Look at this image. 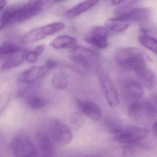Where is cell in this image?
<instances>
[{"mask_svg": "<svg viewBox=\"0 0 157 157\" xmlns=\"http://www.w3.org/2000/svg\"><path fill=\"white\" fill-rule=\"evenodd\" d=\"M117 64L125 70L136 72L146 67L144 55L139 49L126 48L120 49L116 54Z\"/></svg>", "mask_w": 157, "mask_h": 157, "instance_id": "6da1fadb", "label": "cell"}, {"mask_svg": "<svg viewBox=\"0 0 157 157\" xmlns=\"http://www.w3.org/2000/svg\"><path fill=\"white\" fill-rule=\"evenodd\" d=\"M69 59L74 63L88 70H98L100 67L96 52L83 47H75L68 53Z\"/></svg>", "mask_w": 157, "mask_h": 157, "instance_id": "7a4b0ae2", "label": "cell"}, {"mask_svg": "<svg viewBox=\"0 0 157 157\" xmlns=\"http://www.w3.org/2000/svg\"><path fill=\"white\" fill-rule=\"evenodd\" d=\"M65 25L62 22H56L34 29L24 34L20 39L23 44H28L43 39L64 29Z\"/></svg>", "mask_w": 157, "mask_h": 157, "instance_id": "3957f363", "label": "cell"}, {"mask_svg": "<svg viewBox=\"0 0 157 157\" xmlns=\"http://www.w3.org/2000/svg\"><path fill=\"white\" fill-rule=\"evenodd\" d=\"M155 109L150 102L135 101L133 102L128 111V115L131 121L141 124L151 121L155 115Z\"/></svg>", "mask_w": 157, "mask_h": 157, "instance_id": "277c9868", "label": "cell"}, {"mask_svg": "<svg viewBox=\"0 0 157 157\" xmlns=\"http://www.w3.org/2000/svg\"><path fill=\"white\" fill-rule=\"evenodd\" d=\"M49 131L50 137L57 144L66 145L73 140V133L70 128L58 120H54L50 123Z\"/></svg>", "mask_w": 157, "mask_h": 157, "instance_id": "5b68a950", "label": "cell"}, {"mask_svg": "<svg viewBox=\"0 0 157 157\" xmlns=\"http://www.w3.org/2000/svg\"><path fill=\"white\" fill-rule=\"evenodd\" d=\"M11 147L15 157H38L35 146L25 136L15 138L11 142Z\"/></svg>", "mask_w": 157, "mask_h": 157, "instance_id": "8992f818", "label": "cell"}, {"mask_svg": "<svg viewBox=\"0 0 157 157\" xmlns=\"http://www.w3.org/2000/svg\"><path fill=\"white\" fill-rule=\"evenodd\" d=\"M99 72L100 86L108 104L112 107H117L119 98L115 86L107 74L101 71Z\"/></svg>", "mask_w": 157, "mask_h": 157, "instance_id": "52a82bcc", "label": "cell"}, {"mask_svg": "<svg viewBox=\"0 0 157 157\" xmlns=\"http://www.w3.org/2000/svg\"><path fill=\"white\" fill-rule=\"evenodd\" d=\"M147 133L148 132L146 129L136 126H131L116 135L114 139L121 144H133L144 138Z\"/></svg>", "mask_w": 157, "mask_h": 157, "instance_id": "ba28073f", "label": "cell"}, {"mask_svg": "<svg viewBox=\"0 0 157 157\" xmlns=\"http://www.w3.org/2000/svg\"><path fill=\"white\" fill-rule=\"evenodd\" d=\"M109 32L107 28L102 26H96L91 29L89 35L84 40L88 44L100 49H104L108 45Z\"/></svg>", "mask_w": 157, "mask_h": 157, "instance_id": "9c48e42d", "label": "cell"}, {"mask_svg": "<svg viewBox=\"0 0 157 157\" xmlns=\"http://www.w3.org/2000/svg\"><path fill=\"white\" fill-rule=\"evenodd\" d=\"M121 87L124 96L129 101L137 100L143 94L142 84L133 78H127L122 81Z\"/></svg>", "mask_w": 157, "mask_h": 157, "instance_id": "30bf717a", "label": "cell"}, {"mask_svg": "<svg viewBox=\"0 0 157 157\" xmlns=\"http://www.w3.org/2000/svg\"><path fill=\"white\" fill-rule=\"evenodd\" d=\"M49 71L45 65H36L22 72L18 76V80L21 83H34L43 78Z\"/></svg>", "mask_w": 157, "mask_h": 157, "instance_id": "8fae6325", "label": "cell"}, {"mask_svg": "<svg viewBox=\"0 0 157 157\" xmlns=\"http://www.w3.org/2000/svg\"><path fill=\"white\" fill-rule=\"evenodd\" d=\"M76 104L80 110L93 121H99L102 117V110L95 102L88 100L79 99L77 101Z\"/></svg>", "mask_w": 157, "mask_h": 157, "instance_id": "7c38bea8", "label": "cell"}, {"mask_svg": "<svg viewBox=\"0 0 157 157\" xmlns=\"http://www.w3.org/2000/svg\"><path fill=\"white\" fill-rule=\"evenodd\" d=\"M38 157H53L54 144L52 139L45 133L41 132L37 136Z\"/></svg>", "mask_w": 157, "mask_h": 157, "instance_id": "4fadbf2b", "label": "cell"}, {"mask_svg": "<svg viewBox=\"0 0 157 157\" xmlns=\"http://www.w3.org/2000/svg\"><path fill=\"white\" fill-rule=\"evenodd\" d=\"M27 52V50L22 49L18 52L1 58L3 59L1 69L6 71L19 66L25 60Z\"/></svg>", "mask_w": 157, "mask_h": 157, "instance_id": "5bb4252c", "label": "cell"}, {"mask_svg": "<svg viewBox=\"0 0 157 157\" xmlns=\"http://www.w3.org/2000/svg\"><path fill=\"white\" fill-rule=\"evenodd\" d=\"M43 7L32 5L28 3L21 5L17 14L14 24L22 23L37 16L41 12Z\"/></svg>", "mask_w": 157, "mask_h": 157, "instance_id": "9a60e30c", "label": "cell"}, {"mask_svg": "<svg viewBox=\"0 0 157 157\" xmlns=\"http://www.w3.org/2000/svg\"><path fill=\"white\" fill-rule=\"evenodd\" d=\"M152 10L148 7L136 8L127 13L118 16L127 21L142 22L146 21L150 18Z\"/></svg>", "mask_w": 157, "mask_h": 157, "instance_id": "2e32d148", "label": "cell"}, {"mask_svg": "<svg viewBox=\"0 0 157 157\" xmlns=\"http://www.w3.org/2000/svg\"><path fill=\"white\" fill-rule=\"evenodd\" d=\"M141 83L149 90L154 89L157 84L156 76L155 73L147 66L135 73Z\"/></svg>", "mask_w": 157, "mask_h": 157, "instance_id": "e0dca14e", "label": "cell"}, {"mask_svg": "<svg viewBox=\"0 0 157 157\" xmlns=\"http://www.w3.org/2000/svg\"><path fill=\"white\" fill-rule=\"evenodd\" d=\"M101 0H86L68 10L65 14V17L73 18L86 12L97 4Z\"/></svg>", "mask_w": 157, "mask_h": 157, "instance_id": "ac0fdd59", "label": "cell"}, {"mask_svg": "<svg viewBox=\"0 0 157 157\" xmlns=\"http://www.w3.org/2000/svg\"><path fill=\"white\" fill-rule=\"evenodd\" d=\"M21 5H14L5 9L2 12L1 16V30L7 26L14 25L17 14Z\"/></svg>", "mask_w": 157, "mask_h": 157, "instance_id": "d6986e66", "label": "cell"}, {"mask_svg": "<svg viewBox=\"0 0 157 157\" xmlns=\"http://www.w3.org/2000/svg\"><path fill=\"white\" fill-rule=\"evenodd\" d=\"M106 28L117 33L123 32L127 29L130 25L129 21L120 17H110L106 19L104 23Z\"/></svg>", "mask_w": 157, "mask_h": 157, "instance_id": "ffe728a7", "label": "cell"}, {"mask_svg": "<svg viewBox=\"0 0 157 157\" xmlns=\"http://www.w3.org/2000/svg\"><path fill=\"white\" fill-rule=\"evenodd\" d=\"M76 40L73 38L65 35L57 37L50 43L51 47L57 49L73 48L76 47Z\"/></svg>", "mask_w": 157, "mask_h": 157, "instance_id": "44dd1931", "label": "cell"}, {"mask_svg": "<svg viewBox=\"0 0 157 157\" xmlns=\"http://www.w3.org/2000/svg\"><path fill=\"white\" fill-rule=\"evenodd\" d=\"M53 86L58 90L65 89L68 86V77L66 73L63 71H57L53 75L52 80Z\"/></svg>", "mask_w": 157, "mask_h": 157, "instance_id": "7402d4cb", "label": "cell"}, {"mask_svg": "<svg viewBox=\"0 0 157 157\" xmlns=\"http://www.w3.org/2000/svg\"><path fill=\"white\" fill-rule=\"evenodd\" d=\"M26 103L30 108L38 109L44 108L49 104V100L43 97L34 94L25 99Z\"/></svg>", "mask_w": 157, "mask_h": 157, "instance_id": "603a6c76", "label": "cell"}, {"mask_svg": "<svg viewBox=\"0 0 157 157\" xmlns=\"http://www.w3.org/2000/svg\"><path fill=\"white\" fill-rule=\"evenodd\" d=\"M138 40L141 45L157 55V38L144 34L139 36Z\"/></svg>", "mask_w": 157, "mask_h": 157, "instance_id": "cb8c5ba5", "label": "cell"}, {"mask_svg": "<svg viewBox=\"0 0 157 157\" xmlns=\"http://www.w3.org/2000/svg\"><path fill=\"white\" fill-rule=\"evenodd\" d=\"M104 124L111 133L117 135L123 131L121 124L115 118L108 117L104 120Z\"/></svg>", "mask_w": 157, "mask_h": 157, "instance_id": "d4e9b609", "label": "cell"}, {"mask_svg": "<svg viewBox=\"0 0 157 157\" xmlns=\"http://www.w3.org/2000/svg\"><path fill=\"white\" fill-rule=\"evenodd\" d=\"M142 1V0H131L126 3L116 8L114 13L117 16L127 13L131 10L136 8H135V6L139 5Z\"/></svg>", "mask_w": 157, "mask_h": 157, "instance_id": "484cf974", "label": "cell"}, {"mask_svg": "<svg viewBox=\"0 0 157 157\" xmlns=\"http://www.w3.org/2000/svg\"><path fill=\"white\" fill-rule=\"evenodd\" d=\"M22 48L18 45L12 43L7 42L3 43L0 48V56L1 58L14 54L20 51Z\"/></svg>", "mask_w": 157, "mask_h": 157, "instance_id": "4316f807", "label": "cell"}, {"mask_svg": "<svg viewBox=\"0 0 157 157\" xmlns=\"http://www.w3.org/2000/svg\"><path fill=\"white\" fill-rule=\"evenodd\" d=\"M69 122L71 127L74 130L82 129L85 124V121L84 117L79 113L75 112L71 115L69 119Z\"/></svg>", "mask_w": 157, "mask_h": 157, "instance_id": "83f0119b", "label": "cell"}, {"mask_svg": "<svg viewBox=\"0 0 157 157\" xmlns=\"http://www.w3.org/2000/svg\"><path fill=\"white\" fill-rule=\"evenodd\" d=\"M140 148V146L136 145H130L125 146L123 149V155L124 156L131 157L136 154Z\"/></svg>", "mask_w": 157, "mask_h": 157, "instance_id": "f1b7e54d", "label": "cell"}, {"mask_svg": "<svg viewBox=\"0 0 157 157\" xmlns=\"http://www.w3.org/2000/svg\"><path fill=\"white\" fill-rule=\"evenodd\" d=\"M38 56L33 52V51H31L28 52L26 55V59L28 62L34 63L37 61Z\"/></svg>", "mask_w": 157, "mask_h": 157, "instance_id": "f546056e", "label": "cell"}, {"mask_svg": "<svg viewBox=\"0 0 157 157\" xmlns=\"http://www.w3.org/2000/svg\"><path fill=\"white\" fill-rule=\"evenodd\" d=\"M50 0H30L28 3L36 6L43 7V6L48 2Z\"/></svg>", "mask_w": 157, "mask_h": 157, "instance_id": "4dcf8cb0", "label": "cell"}, {"mask_svg": "<svg viewBox=\"0 0 157 157\" xmlns=\"http://www.w3.org/2000/svg\"><path fill=\"white\" fill-rule=\"evenodd\" d=\"M58 64V62L55 60L50 59L47 61L45 65L49 68V70H51L57 67Z\"/></svg>", "mask_w": 157, "mask_h": 157, "instance_id": "1f68e13d", "label": "cell"}, {"mask_svg": "<svg viewBox=\"0 0 157 157\" xmlns=\"http://www.w3.org/2000/svg\"><path fill=\"white\" fill-rule=\"evenodd\" d=\"M45 49V46L44 45H40L37 46L33 50V52L38 56H39L43 53Z\"/></svg>", "mask_w": 157, "mask_h": 157, "instance_id": "d6a6232c", "label": "cell"}, {"mask_svg": "<svg viewBox=\"0 0 157 157\" xmlns=\"http://www.w3.org/2000/svg\"><path fill=\"white\" fill-rule=\"evenodd\" d=\"M150 103L154 107L156 112L157 113V93L154 94L151 97Z\"/></svg>", "mask_w": 157, "mask_h": 157, "instance_id": "836d02e7", "label": "cell"}, {"mask_svg": "<svg viewBox=\"0 0 157 157\" xmlns=\"http://www.w3.org/2000/svg\"><path fill=\"white\" fill-rule=\"evenodd\" d=\"M8 1V0H0V10L1 12L2 11L6 6Z\"/></svg>", "mask_w": 157, "mask_h": 157, "instance_id": "e575fe53", "label": "cell"}, {"mask_svg": "<svg viewBox=\"0 0 157 157\" xmlns=\"http://www.w3.org/2000/svg\"><path fill=\"white\" fill-rule=\"evenodd\" d=\"M125 0H112V4L113 6H118L124 2Z\"/></svg>", "mask_w": 157, "mask_h": 157, "instance_id": "d590c367", "label": "cell"}, {"mask_svg": "<svg viewBox=\"0 0 157 157\" xmlns=\"http://www.w3.org/2000/svg\"><path fill=\"white\" fill-rule=\"evenodd\" d=\"M153 128L155 135L157 137V121L154 123V124H153Z\"/></svg>", "mask_w": 157, "mask_h": 157, "instance_id": "8d00e7d4", "label": "cell"}, {"mask_svg": "<svg viewBox=\"0 0 157 157\" xmlns=\"http://www.w3.org/2000/svg\"><path fill=\"white\" fill-rule=\"evenodd\" d=\"M64 1H65V0H54V1H55V2H61Z\"/></svg>", "mask_w": 157, "mask_h": 157, "instance_id": "74e56055", "label": "cell"}, {"mask_svg": "<svg viewBox=\"0 0 157 157\" xmlns=\"http://www.w3.org/2000/svg\"></svg>", "mask_w": 157, "mask_h": 157, "instance_id": "f35d334b", "label": "cell"}]
</instances>
